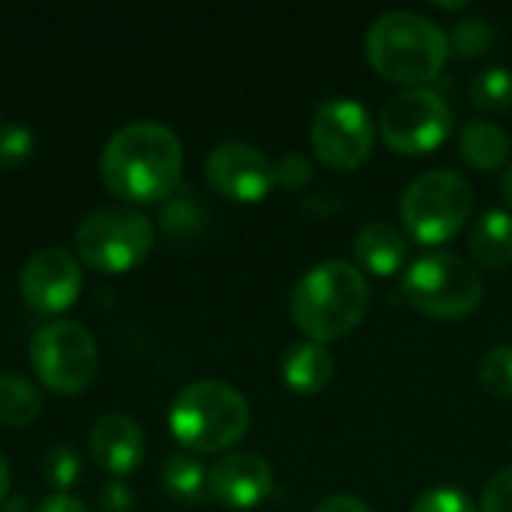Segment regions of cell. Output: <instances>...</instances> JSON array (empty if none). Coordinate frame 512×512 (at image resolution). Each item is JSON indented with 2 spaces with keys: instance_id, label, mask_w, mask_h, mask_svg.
<instances>
[{
  "instance_id": "1",
  "label": "cell",
  "mask_w": 512,
  "mask_h": 512,
  "mask_svg": "<svg viewBox=\"0 0 512 512\" xmlns=\"http://www.w3.org/2000/svg\"><path fill=\"white\" fill-rule=\"evenodd\" d=\"M102 183L129 204L168 201L183 177V144L174 129L138 120L117 129L99 159Z\"/></svg>"
},
{
  "instance_id": "2",
  "label": "cell",
  "mask_w": 512,
  "mask_h": 512,
  "mask_svg": "<svg viewBox=\"0 0 512 512\" xmlns=\"http://www.w3.org/2000/svg\"><path fill=\"white\" fill-rule=\"evenodd\" d=\"M369 282L363 270L330 258L315 264L291 291V321L318 345L345 339L369 312Z\"/></svg>"
},
{
  "instance_id": "3",
  "label": "cell",
  "mask_w": 512,
  "mask_h": 512,
  "mask_svg": "<svg viewBox=\"0 0 512 512\" xmlns=\"http://www.w3.org/2000/svg\"><path fill=\"white\" fill-rule=\"evenodd\" d=\"M366 57L381 78L423 87L441 75L450 57V36L426 15L396 9L369 27Z\"/></svg>"
},
{
  "instance_id": "4",
  "label": "cell",
  "mask_w": 512,
  "mask_h": 512,
  "mask_svg": "<svg viewBox=\"0 0 512 512\" xmlns=\"http://www.w3.org/2000/svg\"><path fill=\"white\" fill-rule=\"evenodd\" d=\"M249 423L246 396L225 381L186 384L168 411V429L189 453H222L249 432Z\"/></svg>"
},
{
  "instance_id": "5",
  "label": "cell",
  "mask_w": 512,
  "mask_h": 512,
  "mask_svg": "<svg viewBox=\"0 0 512 512\" xmlns=\"http://www.w3.org/2000/svg\"><path fill=\"white\" fill-rule=\"evenodd\" d=\"M402 294L426 318L462 321L480 309L483 279L462 255L432 252L408 267Z\"/></svg>"
},
{
  "instance_id": "6",
  "label": "cell",
  "mask_w": 512,
  "mask_h": 512,
  "mask_svg": "<svg viewBox=\"0 0 512 512\" xmlns=\"http://www.w3.org/2000/svg\"><path fill=\"white\" fill-rule=\"evenodd\" d=\"M474 210V189L456 171H426L408 183L399 213L408 234L423 246L453 240Z\"/></svg>"
},
{
  "instance_id": "7",
  "label": "cell",
  "mask_w": 512,
  "mask_h": 512,
  "mask_svg": "<svg viewBox=\"0 0 512 512\" xmlns=\"http://www.w3.org/2000/svg\"><path fill=\"white\" fill-rule=\"evenodd\" d=\"M156 231L147 216L132 207H102L75 231L78 258L99 273H129L153 249Z\"/></svg>"
},
{
  "instance_id": "8",
  "label": "cell",
  "mask_w": 512,
  "mask_h": 512,
  "mask_svg": "<svg viewBox=\"0 0 512 512\" xmlns=\"http://www.w3.org/2000/svg\"><path fill=\"white\" fill-rule=\"evenodd\" d=\"M30 366L36 378L60 396L84 393L99 372V348L78 321H51L30 339Z\"/></svg>"
},
{
  "instance_id": "9",
  "label": "cell",
  "mask_w": 512,
  "mask_h": 512,
  "mask_svg": "<svg viewBox=\"0 0 512 512\" xmlns=\"http://www.w3.org/2000/svg\"><path fill=\"white\" fill-rule=\"evenodd\" d=\"M381 138L393 153L426 156L438 150L453 129L450 102L429 87H408L381 108Z\"/></svg>"
},
{
  "instance_id": "10",
  "label": "cell",
  "mask_w": 512,
  "mask_h": 512,
  "mask_svg": "<svg viewBox=\"0 0 512 512\" xmlns=\"http://www.w3.org/2000/svg\"><path fill=\"white\" fill-rule=\"evenodd\" d=\"M312 150L333 171L360 168L375 147V126L366 105L354 99H327L312 120Z\"/></svg>"
},
{
  "instance_id": "11",
  "label": "cell",
  "mask_w": 512,
  "mask_h": 512,
  "mask_svg": "<svg viewBox=\"0 0 512 512\" xmlns=\"http://www.w3.org/2000/svg\"><path fill=\"white\" fill-rule=\"evenodd\" d=\"M204 177L210 189L237 204H255L276 186L273 162L246 141H225L210 150L204 162Z\"/></svg>"
},
{
  "instance_id": "12",
  "label": "cell",
  "mask_w": 512,
  "mask_h": 512,
  "mask_svg": "<svg viewBox=\"0 0 512 512\" xmlns=\"http://www.w3.org/2000/svg\"><path fill=\"white\" fill-rule=\"evenodd\" d=\"M18 288L21 300L36 315H60L78 300L84 288V273L75 255L60 246H48L27 258L18 276Z\"/></svg>"
},
{
  "instance_id": "13",
  "label": "cell",
  "mask_w": 512,
  "mask_h": 512,
  "mask_svg": "<svg viewBox=\"0 0 512 512\" xmlns=\"http://www.w3.org/2000/svg\"><path fill=\"white\" fill-rule=\"evenodd\" d=\"M273 468L255 453H228L207 471V492L228 510H255L273 495Z\"/></svg>"
},
{
  "instance_id": "14",
  "label": "cell",
  "mask_w": 512,
  "mask_h": 512,
  "mask_svg": "<svg viewBox=\"0 0 512 512\" xmlns=\"http://www.w3.org/2000/svg\"><path fill=\"white\" fill-rule=\"evenodd\" d=\"M90 456L114 480L132 474L144 462L141 426L123 414H108V417L96 420L90 429Z\"/></svg>"
},
{
  "instance_id": "15",
  "label": "cell",
  "mask_w": 512,
  "mask_h": 512,
  "mask_svg": "<svg viewBox=\"0 0 512 512\" xmlns=\"http://www.w3.org/2000/svg\"><path fill=\"white\" fill-rule=\"evenodd\" d=\"M354 258L372 276H393L408 258V240L390 222H366L354 234Z\"/></svg>"
},
{
  "instance_id": "16",
  "label": "cell",
  "mask_w": 512,
  "mask_h": 512,
  "mask_svg": "<svg viewBox=\"0 0 512 512\" xmlns=\"http://www.w3.org/2000/svg\"><path fill=\"white\" fill-rule=\"evenodd\" d=\"M333 372H336L333 354L327 351V345H318V342L294 345L288 348L282 360V381L288 384V390L300 396H315L327 390V384L333 381Z\"/></svg>"
},
{
  "instance_id": "17",
  "label": "cell",
  "mask_w": 512,
  "mask_h": 512,
  "mask_svg": "<svg viewBox=\"0 0 512 512\" xmlns=\"http://www.w3.org/2000/svg\"><path fill=\"white\" fill-rule=\"evenodd\" d=\"M471 258L492 273H501L512 264V213L507 210H486L468 237Z\"/></svg>"
},
{
  "instance_id": "18",
  "label": "cell",
  "mask_w": 512,
  "mask_h": 512,
  "mask_svg": "<svg viewBox=\"0 0 512 512\" xmlns=\"http://www.w3.org/2000/svg\"><path fill=\"white\" fill-rule=\"evenodd\" d=\"M459 153L474 171H498L510 162V135L498 123L471 120L459 135Z\"/></svg>"
},
{
  "instance_id": "19",
  "label": "cell",
  "mask_w": 512,
  "mask_h": 512,
  "mask_svg": "<svg viewBox=\"0 0 512 512\" xmlns=\"http://www.w3.org/2000/svg\"><path fill=\"white\" fill-rule=\"evenodd\" d=\"M39 411H42L39 387L18 372H0V426L24 429L39 417Z\"/></svg>"
},
{
  "instance_id": "20",
  "label": "cell",
  "mask_w": 512,
  "mask_h": 512,
  "mask_svg": "<svg viewBox=\"0 0 512 512\" xmlns=\"http://www.w3.org/2000/svg\"><path fill=\"white\" fill-rule=\"evenodd\" d=\"M162 489L180 504H198L207 492V471L189 453H174L162 465Z\"/></svg>"
},
{
  "instance_id": "21",
  "label": "cell",
  "mask_w": 512,
  "mask_h": 512,
  "mask_svg": "<svg viewBox=\"0 0 512 512\" xmlns=\"http://www.w3.org/2000/svg\"><path fill=\"white\" fill-rule=\"evenodd\" d=\"M471 102L480 111L504 114L512 108V69L507 66H489L474 75L471 81Z\"/></svg>"
},
{
  "instance_id": "22",
  "label": "cell",
  "mask_w": 512,
  "mask_h": 512,
  "mask_svg": "<svg viewBox=\"0 0 512 512\" xmlns=\"http://www.w3.org/2000/svg\"><path fill=\"white\" fill-rule=\"evenodd\" d=\"M498 33H495V24L486 21V18H462L456 21L453 33H450V54L459 57V60H474V57H483L492 51Z\"/></svg>"
},
{
  "instance_id": "23",
  "label": "cell",
  "mask_w": 512,
  "mask_h": 512,
  "mask_svg": "<svg viewBox=\"0 0 512 512\" xmlns=\"http://www.w3.org/2000/svg\"><path fill=\"white\" fill-rule=\"evenodd\" d=\"M42 477L57 492H69L81 480V456L72 447H66V444L51 447L42 456Z\"/></svg>"
},
{
  "instance_id": "24",
  "label": "cell",
  "mask_w": 512,
  "mask_h": 512,
  "mask_svg": "<svg viewBox=\"0 0 512 512\" xmlns=\"http://www.w3.org/2000/svg\"><path fill=\"white\" fill-rule=\"evenodd\" d=\"M480 384L495 399H512V345L492 348L480 363Z\"/></svg>"
},
{
  "instance_id": "25",
  "label": "cell",
  "mask_w": 512,
  "mask_h": 512,
  "mask_svg": "<svg viewBox=\"0 0 512 512\" xmlns=\"http://www.w3.org/2000/svg\"><path fill=\"white\" fill-rule=\"evenodd\" d=\"M33 153V132L24 123L0 126V168H18Z\"/></svg>"
},
{
  "instance_id": "26",
  "label": "cell",
  "mask_w": 512,
  "mask_h": 512,
  "mask_svg": "<svg viewBox=\"0 0 512 512\" xmlns=\"http://www.w3.org/2000/svg\"><path fill=\"white\" fill-rule=\"evenodd\" d=\"M273 174H276V186H282L288 192H300L303 186L312 183L315 168H312V162L303 153L291 150V153H285V156H279L273 162Z\"/></svg>"
},
{
  "instance_id": "27",
  "label": "cell",
  "mask_w": 512,
  "mask_h": 512,
  "mask_svg": "<svg viewBox=\"0 0 512 512\" xmlns=\"http://www.w3.org/2000/svg\"><path fill=\"white\" fill-rule=\"evenodd\" d=\"M411 512H477L471 495H465L462 489L444 486V489H432L426 492Z\"/></svg>"
},
{
  "instance_id": "28",
  "label": "cell",
  "mask_w": 512,
  "mask_h": 512,
  "mask_svg": "<svg viewBox=\"0 0 512 512\" xmlns=\"http://www.w3.org/2000/svg\"><path fill=\"white\" fill-rule=\"evenodd\" d=\"M165 228L174 234H192L198 231V225L204 222V207H198L192 198H177L168 204L165 216H162Z\"/></svg>"
},
{
  "instance_id": "29",
  "label": "cell",
  "mask_w": 512,
  "mask_h": 512,
  "mask_svg": "<svg viewBox=\"0 0 512 512\" xmlns=\"http://www.w3.org/2000/svg\"><path fill=\"white\" fill-rule=\"evenodd\" d=\"M480 512H512V468L498 471L486 489H483V501Z\"/></svg>"
},
{
  "instance_id": "30",
  "label": "cell",
  "mask_w": 512,
  "mask_h": 512,
  "mask_svg": "<svg viewBox=\"0 0 512 512\" xmlns=\"http://www.w3.org/2000/svg\"><path fill=\"white\" fill-rule=\"evenodd\" d=\"M99 512H132V492L123 480H108L96 495Z\"/></svg>"
},
{
  "instance_id": "31",
  "label": "cell",
  "mask_w": 512,
  "mask_h": 512,
  "mask_svg": "<svg viewBox=\"0 0 512 512\" xmlns=\"http://www.w3.org/2000/svg\"><path fill=\"white\" fill-rule=\"evenodd\" d=\"M312 512H372L369 504L357 495H330L324 498Z\"/></svg>"
},
{
  "instance_id": "32",
  "label": "cell",
  "mask_w": 512,
  "mask_h": 512,
  "mask_svg": "<svg viewBox=\"0 0 512 512\" xmlns=\"http://www.w3.org/2000/svg\"><path fill=\"white\" fill-rule=\"evenodd\" d=\"M36 512H90L87 510V504L81 501V498H75V495H69V492H54V495H48Z\"/></svg>"
},
{
  "instance_id": "33",
  "label": "cell",
  "mask_w": 512,
  "mask_h": 512,
  "mask_svg": "<svg viewBox=\"0 0 512 512\" xmlns=\"http://www.w3.org/2000/svg\"><path fill=\"white\" fill-rule=\"evenodd\" d=\"M9 483H12V477H9V462H6V456L0 453V510L6 507V498H9Z\"/></svg>"
},
{
  "instance_id": "34",
  "label": "cell",
  "mask_w": 512,
  "mask_h": 512,
  "mask_svg": "<svg viewBox=\"0 0 512 512\" xmlns=\"http://www.w3.org/2000/svg\"><path fill=\"white\" fill-rule=\"evenodd\" d=\"M501 186H504V198L512 204V165H507V171H504V183H501Z\"/></svg>"
},
{
  "instance_id": "35",
  "label": "cell",
  "mask_w": 512,
  "mask_h": 512,
  "mask_svg": "<svg viewBox=\"0 0 512 512\" xmlns=\"http://www.w3.org/2000/svg\"><path fill=\"white\" fill-rule=\"evenodd\" d=\"M438 9H450V12H459V9H468V0H459V3H444V0H435Z\"/></svg>"
}]
</instances>
